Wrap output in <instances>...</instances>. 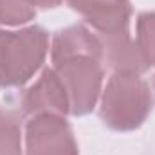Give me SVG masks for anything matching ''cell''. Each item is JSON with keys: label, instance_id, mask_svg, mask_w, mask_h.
I'll return each mask as SVG.
<instances>
[{"label": "cell", "instance_id": "277c9868", "mask_svg": "<svg viewBox=\"0 0 155 155\" xmlns=\"http://www.w3.org/2000/svg\"><path fill=\"white\" fill-rule=\"evenodd\" d=\"M27 155H79L71 124L61 116H35L25 124Z\"/></svg>", "mask_w": 155, "mask_h": 155}, {"label": "cell", "instance_id": "5b68a950", "mask_svg": "<svg viewBox=\"0 0 155 155\" xmlns=\"http://www.w3.org/2000/svg\"><path fill=\"white\" fill-rule=\"evenodd\" d=\"M22 112L29 117L35 116H61L71 114L69 97L65 87L54 69H45L41 76L22 96Z\"/></svg>", "mask_w": 155, "mask_h": 155}, {"label": "cell", "instance_id": "ba28073f", "mask_svg": "<svg viewBox=\"0 0 155 155\" xmlns=\"http://www.w3.org/2000/svg\"><path fill=\"white\" fill-rule=\"evenodd\" d=\"M103 43V61L114 71V74H137L141 76L150 67L144 61L135 40L128 31L114 35H99Z\"/></svg>", "mask_w": 155, "mask_h": 155}, {"label": "cell", "instance_id": "6da1fadb", "mask_svg": "<svg viewBox=\"0 0 155 155\" xmlns=\"http://www.w3.org/2000/svg\"><path fill=\"white\" fill-rule=\"evenodd\" d=\"M153 99L148 83L137 74H114L103 94L99 117L116 132L137 130L152 114Z\"/></svg>", "mask_w": 155, "mask_h": 155}, {"label": "cell", "instance_id": "30bf717a", "mask_svg": "<svg viewBox=\"0 0 155 155\" xmlns=\"http://www.w3.org/2000/svg\"><path fill=\"white\" fill-rule=\"evenodd\" d=\"M135 43L148 63V67L155 65V11L141 13L137 16V35Z\"/></svg>", "mask_w": 155, "mask_h": 155}, {"label": "cell", "instance_id": "3957f363", "mask_svg": "<svg viewBox=\"0 0 155 155\" xmlns=\"http://www.w3.org/2000/svg\"><path fill=\"white\" fill-rule=\"evenodd\" d=\"M60 76L72 116H87L96 107L103 85V61L90 56H76L54 63L52 67Z\"/></svg>", "mask_w": 155, "mask_h": 155}, {"label": "cell", "instance_id": "8992f818", "mask_svg": "<svg viewBox=\"0 0 155 155\" xmlns=\"http://www.w3.org/2000/svg\"><path fill=\"white\" fill-rule=\"evenodd\" d=\"M83 20L99 35L128 31L132 5L130 0H65Z\"/></svg>", "mask_w": 155, "mask_h": 155}, {"label": "cell", "instance_id": "9c48e42d", "mask_svg": "<svg viewBox=\"0 0 155 155\" xmlns=\"http://www.w3.org/2000/svg\"><path fill=\"white\" fill-rule=\"evenodd\" d=\"M0 155H22V130L18 119L0 107Z\"/></svg>", "mask_w": 155, "mask_h": 155}, {"label": "cell", "instance_id": "52a82bcc", "mask_svg": "<svg viewBox=\"0 0 155 155\" xmlns=\"http://www.w3.org/2000/svg\"><path fill=\"white\" fill-rule=\"evenodd\" d=\"M76 56H90L103 61V43L85 25L76 24L54 33L51 45V60L52 63H60Z\"/></svg>", "mask_w": 155, "mask_h": 155}, {"label": "cell", "instance_id": "7c38bea8", "mask_svg": "<svg viewBox=\"0 0 155 155\" xmlns=\"http://www.w3.org/2000/svg\"><path fill=\"white\" fill-rule=\"evenodd\" d=\"M35 5H38L41 9H51V7H58L61 4V0H31Z\"/></svg>", "mask_w": 155, "mask_h": 155}, {"label": "cell", "instance_id": "7a4b0ae2", "mask_svg": "<svg viewBox=\"0 0 155 155\" xmlns=\"http://www.w3.org/2000/svg\"><path fill=\"white\" fill-rule=\"evenodd\" d=\"M49 51V33L40 25L0 29V88L24 87L40 71Z\"/></svg>", "mask_w": 155, "mask_h": 155}, {"label": "cell", "instance_id": "8fae6325", "mask_svg": "<svg viewBox=\"0 0 155 155\" xmlns=\"http://www.w3.org/2000/svg\"><path fill=\"white\" fill-rule=\"evenodd\" d=\"M36 5L31 0H0V24L22 25L36 16Z\"/></svg>", "mask_w": 155, "mask_h": 155}]
</instances>
